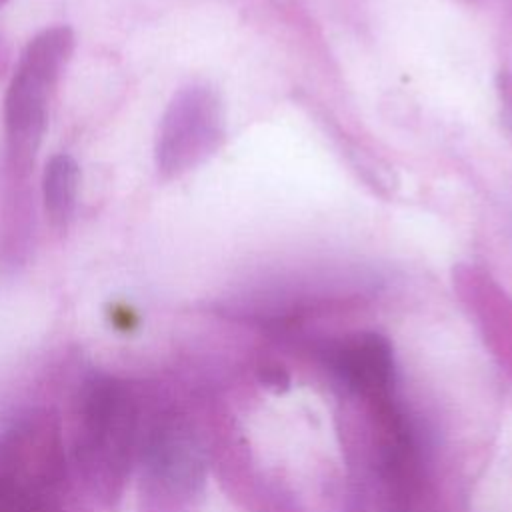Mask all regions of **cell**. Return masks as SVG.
<instances>
[{"label": "cell", "instance_id": "6da1fadb", "mask_svg": "<svg viewBox=\"0 0 512 512\" xmlns=\"http://www.w3.org/2000/svg\"><path fill=\"white\" fill-rule=\"evenodd\" d=\"M132 384L116 376H92L82 392L76 466L100 500L112 502L124 488L138 458L142 416Z\"/></svg>", "mask_w": 512, "mask_h": 512}, {"label": "cell", "instance_id": "7a4b0ae2", "mask_svg": "<svg viewBox=\"0 0 512 512\" xmlns=\"http://www.w3.org/2000/svg\"><path fill=\"white\" fill-rule=\"evenodd\" d=\"M72 46V30L54 26L34 36L16 64L4 102L8 196L28 194L26 182L46 128L48 100Z\"/></svg>", "mask_w": 512, "mask_h": 512}, {"label": "cell", "instance_id": "3957f363", "mask_svg": "<svg viewBox=\"0 0 512 512\" xmlns=\"http://www.w3.org/2000/svg\"><path fill=\"white\" fill-rule=\"evenodd\" d=\"M64 452L46 414L18 418L0 434V512H62Z\"/></svg>", "mask_w": 512, "mask_h": 512}, {"label": "cell", "instance_id": "277c9868", "mask_svg": "<svg viewBox=\"0 0 512 512\" xmlns=\"http://www.w3.org/2000/svg\"><path fill=\"white\" fill-rule=\"evenodd\" d=\"M226 116L216 90L204 84L182 88L168 104L156 138V166L166 178L180 176L208 156L224 140Z\"/></svg>", "mask_w": 512, "mask_h": 512}, {"label": "cell", "instance_id": "5b68a950", "mask_svg": "<svg viewBox=\"0 0 512 512\" xmlns=\"http://www.w3.org/2000/svg\"><path fill=\"white\" fill-rule=\"evenodd\" d=\"M138 460L146 470V478L168 490L190 488L200 474L192 436L174 414H160L142 428Z\"/></svg>", "mask_w": 512, "mask_h": 512}, {"label": "cell", "instance_id": "8992f818", "mask_svg": "<svg viewBox=\"0 0 512 512\" xmlns=\"http://www.w3.org/2000/svg\"><path fill=\"white\" fill-rule=\"evenodd\" d=\"M328 366L352 390L368 400L390 398L394 358L390 342L374 332L348 336L328 348Z\"/></svg>", "mask_w": 512, "mask_h": 512}, {"label": "cell", "instance_id": "52a82bcc", "mask_svg": "<svg viewBox=\"0 0 512 512\" xmlns=\"http://www.w3.org/2000/svg\"><path fill=\"white\" fill-rule=\"evenodd\" d=\"M80 184V168L70 154H56L50 158L42 178L44 206L50 222L64 230L74 216Z\"/></svg>", "mask_w": 512, "mask_h": 512}, {"label": "cell", "instance_id": "ba28073f", "mask_svg": "<svg viewBox=\"0 0 512 512\" xmlns=\"http://www.w3.org/2000/svg\"><path fill=\"white\" fill-rule=\"evenodd\" d=\"M496 94L500 106V118L508 134L512 136V70L502 68L496 76Z\"/></svg>", "mask_w": 512, "mask_h": 512}, {"label": "cell", "instance_id": "9c48e42d", "mask_svg": "<svg viewBox=\"0 0 512 512\" xmlns=\"http://www.w3.org/2000/svg\"><path fill=\"white\" fill-rule=\"evenodd\" d=\"M464 2H470V0H464Z\"/></svg>", "mask_w": 512, "mask_h": 512}]
</instances>
